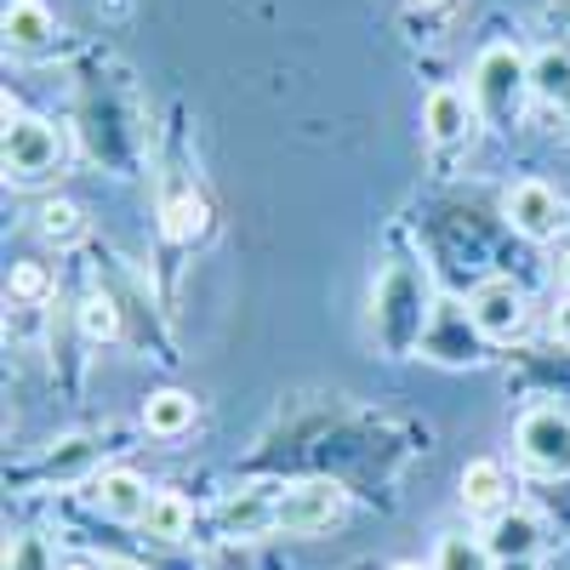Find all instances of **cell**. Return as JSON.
Here are the masks:
<instances>
[{"label": "cell", "mask_w": 570, "mask_h": 570, "mask_svg": "<svg viewBox=\"0 0 570 570\" xmlns=\"http://www.w3.org/2000/svg\"><path fill=\"white\" fill-rule=\"evenodd\" d=\"M525 91H531V63H525V52L519 46H485L480 52V63H473V109H480V120H491V126H508V120H519V104H525Z\"/></svg>", "instance_id": "obj_1"}, {"label": "cell", "mask_w": 570, "mask_h": 570, "mask_svg": "<svg viewBox=\"0 0 570 570\" xmlns=\"http://www.w3.org/2000/svg\"><path fill=\"white\" fill-rule=\"evenodd\" d=\"M63 166V131L40 115H23L7 98V177L12 183H40Z\"/></svg>", "instance_id": "obj_2"}, {"label": "cell", "mask_w": 570, "mask_h": 570, "mask_svg": "<svg viewBox=\"0 0 570 570\" xmlns=\"http://www.w3.org/2000/svg\"><path fill=\"white\" fill-rule=\"evenodd\" d=\"M343 513H348V491L337 480H308V485H292L285 497H274V531L320 537V531L337 525Z\"/></svg>", "instance_id": "obj_3"}, {"label": "cell", "mask_w": 570, "mask_h": 570, "mask_svg": "<svg viewBox=\"0 0 570 570\" xmlns=\"http://www.w3.org/2000/svg\"><path fill=\"white\" fill-rule=\"evenodd\" d=\"M513 445L525 456V468L548 473V480L570 473V411L564 405H531L513 428Z\"/></svg>", "instance_id": "obj_4"}, {"label": "cell", "mask_w": 570, "mask_h": 570, "mask_svg": "<svg viewBox=\"0 0 570 570\" xmlns=\"http://www.w3.org/2000/svg\"><path fill=\"white\" fill-rule=\"evenodd\" d=\"M502 217L513 223V234H525V240H559L564 234V223H570V212H564V200H559V188L553 183H542V177H519V183H508L502 188Z\"/></svg>", "instance_id": "obj_5"}, {"label": "cell", "mask_w": 570, "mask_h": 570, "mask_svg": "<svg viewBox=\"0 0 570 570\" xmlns=\"http://www.w3.org/2000/svg\"><path fill=\"white\" fill-rule=\"evenodd\" d=\"M468 325L480 331L485 343H513L519 331H525V292H519L508 274L480 279L468 297Z\"/></svg>", "instance_id": "obj_6"}, {"label": "cell", "mask_w": 570, "mask_h": 570, "mask_svg": "<svg viewBox=\"0 0 570 570\" xmlns=\"http://www.w3.org/2000/svg\"><path fill=\"white\" fill-rule=\"evenodd\" d=\"M149 502H155V491L137 480L131 468H109V473H98L91 480V508H98L104 519H120V525H142V513H149Z\"/></svg>", "instance_id": "obj_7"}, {"label": "cell", "mask_w": 570, "mask_h": 570, "mask_svg": "<svg viewBox=\"0 0 570 570\" xmlns=\"http://www.w3.org/2000/svg\"><path fill=\"white\" fill-rule=\"evenodd\" d=\"M473 120H480V109H473V98L456 86H434L422 98V131L434 142H462L473 131Z\"/></svg>", "instance_id": "obj_8"}, {"label": "cell", "mask_w": 570, "mask_h": 570, "mask_svg": "<svg viewBox=\"0 0 570 570\" xmlns=\"http://www.w3.org/2000/svg\"><path fill=\"white\" fill-rule=\"evenodd\" d=\"M485 548H491L497 564H508V559H537V548H542V519L525 513V508H502L491 525H485Z\"/></svg>", "instance_id": "obj_9"}, {"label": "cell", "mask_w": 570, "mask_h": 570, "mask_svg": "<svg viewBox=\"0 0 570 570\" xmlns=\"http://www.w3.org/2000/svg\"><path fill=\"white\" fill-rule=\"evenodd\" d=\"M52 35H58V18L46 0H7V52L35 58L52 46Z\"/></svg>", "instance_id": "obj_10"}, {"label": "cell", "mask_w": 570, "mask_h": 570, "mask_svg": "<svg viewBox=\"0 0 570 570\" xmlns=\"http://www.w3.org/2000/svg\"><path fill=\"white\" fill-rule=\"evenodd\" d=\"M502 502H508V473H502V462H491V456L468 462V468H462V508L497 519Z\"/></svg>", "instance_id": "obj_11"}, {"label": "cell", "mask_w": 570, "mask_h": 570, "mask_svg": "<svg viewBox=\"0 0 570 570\" xmlns=\"http://www.w3.org/2000/svg\"><path fill=\"white\" fill-rule=\"evenodd\" d=\"M142 428H149V434H160V440L188 434V428H195V394H183V389L149 394V405H142Z\"/></svg>", "instance_id": "obj_12"}, {"label": "cell", "mask_w": 570, "mask_h": 570, "mask_svg": "<svg viewBox=\"0 0 570 570\" xmlns=\"http://www.w3.org/2000/svg\"><path fill=\"white\" fill-rule=\"evenodd\" d=\"M142 531H149L155 542H183L188 531H195V508H188L177 491H155L149 513H142Z\"/></svg>", "instance_id": "obj_13"}, {"label": "cell", "mask_w": 570, "mask_h": 570, "mask_svg": "<svg viewBox=\"0 0 570 570\" xmlns=\"http://www.w3.org/2000/svg\"><path fill=\"white\" fill-rule=\"evenodd\" d=\"M223 525L240 531V537H257V531H274V497L268 491H240L223 502Z\"/></svg>", "instance_id": "obj_14"}, {"label": "cell", "mask_w": 570, "mask_h": 570, "mask_svg": "<svg viewBox=\"0 0 570 570\" xmlns=\"http://www.w3.org/2000/svg\"><path fill=\"white\" fill-rule=\"evenodd\" d=\"M531 91H542L548 104L570 98V52H564V46H548V52L531 58Z\"/></svg>", "instance_id": "obj_15"}, {"label": "cell", "mask_w": 570, "mask_h": 570, "mask_svg": "<svg viewBox=\"0 0 570 570\" xmlns=\"http://www.w3.org/2000/svg\"><path fill=\"white\" fill-rule=\"evenodd\" d=\"M434 570H497V559H491L485 537H440Z\"/></svg>", "instance_id": "obj_16"}, {"label": "cell", "mask_w": 570, "mask_h": 570, "mask_svg": "<svg viewBox=\"0 0 570 570\" xmlns=\"http://www.w3.org/2000/svg\"><path fill=\"white\" fill-rule=\"evenodd\" d=\"M40 234H46V240H58V246H69V240L86 234V212L75 200H46L40 206Z\"/></svg>", "instance_id": "obj_17"}, {"label": "cell", "mask_w": 570, "mask_h": 570, "mask_svg": "<svg viewBox=\"0 0 570 570\" xmlns=\"http://www.w3.org/2000/svg\"><path fill=\"white\" fill-rule=\"evenodd\" d=\"M80 331H86V343H115L120 337V308L109 297H86L80 303Z\"/></svg>", "instance_id": "obj_18"}, {"label": "cell", "mask_w": 570, "mask_h": 570, "mask_svg": "<svg viewBox=\"0 0 570 570\" xmlns=\"http://www.w3.org/2000/svg\"><path fill=\"white\" fill-rule=\"evenodd\" d=\"M200 228H206V200L200 195H183V200L166 206V234L171 240H195Z\"/></svg>", "instance_id": "obj_19"}, {"label": "cell", "mask_w": 570, "mask_h": 570, "mask_svg": "<svg viewBox=\"0 0 570 570\" xmlns=\"http://www.w3.org/2000/svg\"><path fill=\"white\" fill-rule=\"evenodd\" d=\"M7 292H12L18 303H40L46 292H52V274H46L40 263H18L12 279H7Z\"/></svg>", "instance_id": "obj_20"}, {"label": "cell", "mask_w": 570, "mask_h": 570, "mask_svg": "<svg viewBox=\"0 0 570 570\" xmlns=\"http://www.w3.org/2000/svg\"><path fill=\"white\" fill-rule=\"evenodd\" d=\"M548 325H553V337L570 348V292H559V303H553V314H548Z\"/></svg>", "instance_id": "obj_21"}, {"label": "cell", "mask_w": 570, "mask_h": 570, "mask_svg": "<svg viewBox=\"0 0 570 570\" xmlns=\"http://www.w3.org/2000/svg\"><path fill=\"white\" fill-rule=\"evenodd\" d=\"M497 570H542L537 559H508V564H497Z\"/></svg>", "instance_id": "obj_22"}, {"label": "cell", "mask_w": 570, "mask_h": 570, "mask_svg": "<svg viewBox=\"0 0 570 570\" xmlns=\"http://www.w3.org/2000/svg\"><path fill=\"white\" fill-rule=\"evenodd\" d=\"M63 570H104V564H98V559H69Z\"/></svg>", "instance_id": "obj_23"}, {"label": "cell", "mask_w": 570, "mask_h": 570, "mask_svg": "<svg viewBox=\"0 0 570 570\" xmlns=\"http://www.w3.org/2000/svg\"><path fill=\"white\" fill-rule=\"evenodd\" d=\"M416 7H428V12H440V7H451V0H416Z\"/></svg>", "instance_id": "obj_24"}, {"label": "cell", "mask_w": 570, "mask_h": 570, "mask_svg": "<svg viewBox=\"0 0 570 570\" xmlns=\"http://www.w3.org/2000/svg\"><path fill=\"white\" fill-rule=\"evenodd\" d=\"M394 570H434V564H411V559H405V564H394Z\"/></svg>", "instance_id": "obj_25"}, {"label": "cell", "mask_w": 570, "mask_h": 570, "mask_svg": "<svg viewBox=\"0 0 570 570\" xmlns=\"http://www.w3.org/2000/svg\"><path fill=\"white\" fill-rule=\"evenodd\" d=\"M104 570H137V564H120V559H115V564H104Z\"/></svg>", "instance_id": "obj_26"}, {"label": "cell", "mask_w": 570, "mask_h": 570, "mask_svg": "<svg viewBox=\"0 0 570 570\" xmlns=\"http://www.w3.org/2000/svg\"><path fill=\"white\" fill-rule=\"evenodd\" d=\"M564 292H570V257H564Z\"/></svg>", "instance_id": "obj_27"}, {"label": "cell", "mask_w": 570, "mask_h": 570, "mask_svg": "<svg viewBox=\"0 0 570 570\" xmlns=\"http://www.w3.org/2000/svg\"><path fill=\"white\" fill-rule=\"evenodd\" d=\"M559 115H564V120H570V98H564V104H559Z\"/></svg>", "instance_id": "obj_28"}]
</instances>
